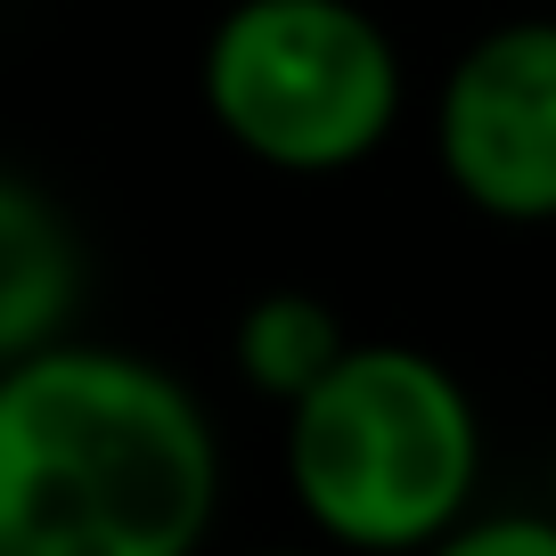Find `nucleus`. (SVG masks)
Here are the masks:
<instances>
[{
	"label": "nucleus",
	"instance_id": "obj_1",
	"mask_svg": "<svg viewBox=\"0 0 556 556\" xmlns=\"http://www.w3.org/2000/svg\"><path fill=\"white\" fill-rule=\"evenodd\" d=\"M222 434L148 352L66 344L0 368V556H197Z\"/></svg>",
	"mask_w": 556,
	"mask_h": 556
},
{
	"label": "nucleus",
	"instance_id": "obj_2",
	"mask_svg": "<svg viewBox=\"0 0 556 556\" xmlns=\"http://www.w3.org/2000/svg\"><path fill=\"white\" fill-rule=\"evenodd\" d=\"M475 483L483 409L451 361L417 344H352L287 409V491L352 556H426L475 516Z\"/></svg>",
	"mask_w": 556,
	"mask_h": 556
},
{
	"label": "nucleus",
	"instance_id": "obj_3",
	"mask_svg": "<svg viewBox=\"0 0 556 556\" xmlns=\"http://www.w3.org/2000/svg\"><path fill=\"white\" fill-rule=\"evenodd\" d=\"M213 131L262 173L328 180L401 131V41L361 0H229L197 58Z\"/></svg>",
	"mask_w": 556,
	"mask_h": 556
},
{
	"label": "nucleus",
	"instance_id": "obj_4",
	"mask_svg": "<svg viewBox=\"0 0 556 556\" xmlns=\"http://www.w3.org/2000/svg\"><path fill=\"white\" fill-rule=\"evenodd\" d=\"M434 164L483 222H556V17H507L434 90Z\"/></svg>",
	"mask_w": 556,
	"mask_h": 556
},
{
	"label": "nucleus",
	"instance_id": "obj_5",
	"mask_svg": "<svg viewBox=\"0 0 556 556\" xmlns=\"http://www.w3.org/2000/svg\"><path fill=\"white\" fill-rule=\"evenodd\" d=\"M74 312H83V238L41 180L0 173V368L66 344Z\"/></svg>",
	"mask_w": 556,
	"mask_h": 556
},
{
	"label": "nucleus",
	"instance_id": "obj_6",
	"mask_svg": "<svg viewBox=\"0 0 556 556\" xmlns=\"http://www.w3.org/2000/svg\"><path fill=\"white\" fill-rule=\"evenodd\" d=\"M344 352H352L344 319H336V303L312 295V287H270V295H254L238 312V328H229V361H238L245 393L278 401V409H295Z\"/></svg>",
	"mask_w": 556,
	"mask_h": 556
},
{
	"label": "nucleus",
	"instance_id": "obj_7",
	"mask_svg": "<svg viewBox=\"0 0 556 556\" xmlns=\"http://www.w3.org/2000/svg\"><path fill=\"white\" fill-rule=\"evenodd\" d=\"M426 556H556V507H500V516H467L458 532H442Z\"/></svg>",
	"mask_w": 556,
	"mask_h": 556
},
{
	"label": "nucleus",
	"instance_id": "obj_8",
	"mask_svg": "<svg viewBox=\"0 0 556 556\" xmlns=\"http://www.w3.org/2000/svg\"><path fill=\"white\" fill-rule=\"evenodd\" d=\"M262 556H303V548H262Z\"/></svg>",
	"mask_w": 556,
	"mask_h": 556
}]
</instances>
